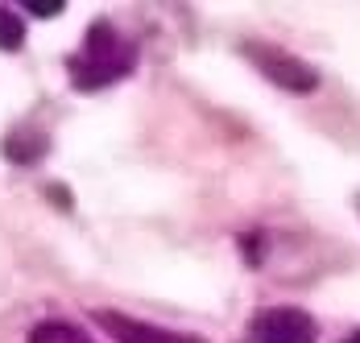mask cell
I'll list each match as a JSON object with an SVG mask.
<instances>
[{
	"label": "cell",
	"mask_w": 360,
	"mask_h": 343,
	"mask_svg": "<svg viewBox=\"0 0 360 343\" xmlns=\"http://www.w3.org/2000/svg\"><path fill=\"white\" fill-rule=\"evenodd\" d=\"M344 343H360V331H356V335H352V339H344Z\"/></svg>",
	"instance_id": "ba28073f"
},
{
	"label": "cell",
	"mask_w": 360,
	"mask_h": 343,
	"mask_svg": "<svg viewBox=\"0 0 360 343\" xmlns=\"http://www.w3.org/2000/svg\"><path fill=\"white\" fill-rule=\"evenodd\" d=\"M25 46V21L13 8H0V50H21Z\"/></svg>",
	"instance_id": "52a82bcc"
},
{
	"label": "cell",
	"mask_w": 360,
	"mask_h": 343,
	"mask_svg": "<svg viewBox=\"0 0 360 343\" xmlns=\"http://www.w3.org/2000/svg\"><path fill=\"white\" fill-rule=\"evenodd\" d=\"M240 50H245V58H249L265 79H274V83H278V87H286V91L307 96V91H315V87H319L315 67H307V63H302L298 54H290V50L265 46V41H245Z\"/></svg>",
	"instance_id": "7a4b0ae2"
},
{
	"label": "cell",
	"mask_w": 360,
	"mask_h": 343,
	"mask_svg": "<svg viewBox=\"0 0 360 343\" xmlns=\"http://www.w3.org/2000/svg\"><path fill=\"white\" fill-rule=\"evenodd\" d=\"M249 343H315V318L298 306L261 310L249 323Z\"/></svg>",
	"instance_id": "3957f363"
},
{
	"label": "cell",
	"mask_w": 360,
	"mask_h": 343,
	"mask_svg": "<svg viewBox=\"0 0 360 343\" xmlns=\"http://www.w3.org/2000/svg\"><path fill=\"white\" fill-rule=\"evenodd\" d=\"M46 145H50V141L41 137V133H34V129H17V133L4 137V157L17 162V166H34L37 157L46 153Z\"/></svg>",
	"instance_id": "5b68a950"
},
{
	"label": "cell",
	"mask_w": 360,
	"mask_h": 343,
	"mask_svg": "<svg viewBox=\"0 0 360 343\" xmlns=\"http://www.w3.org/2000/svg\"><path fill=\"white\" fill-rule=\"evenodd\" d=\"M30 343H96L87 331H79L67 318H46L30 331Z\"/></svg>",
	"instance_id": "8992f818"
},
{
	"label": "cell",
	"mask_w": 360,
	"mask_h": 343,
	"mask_svg": "<svg viewBox=\"0 0 360 343\" xmlns=\"http://www.w3.org/2000/svg\"><path fill=\"white\" fill-rule=\"evenodd\" d=\"M137 67V46L120 30H112L108 21H96L79 50L67 58V75H71L75 91H100V87H112L120 79H129Z\"/></svg>",
	"instance_id": "6da1fadb"
},
{
	"label": "cell",
	"mask_w": 360,
	"mask_h": 343,
	"mask_svg": "<svg viewBox=\"0 0 360 343\" xmlns=\"http://www.w3.org/2000/svg\"><path fill=\"white\" fill-rule=\"evenodd\" d=\"M116 343H203L199 335H182V331H166V327H153L141 323L133 314H120V310H96L91 314Z\"/></svg>",
	"instance_id": "277c9868"
}]
</instances>
